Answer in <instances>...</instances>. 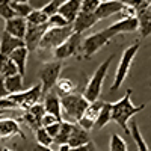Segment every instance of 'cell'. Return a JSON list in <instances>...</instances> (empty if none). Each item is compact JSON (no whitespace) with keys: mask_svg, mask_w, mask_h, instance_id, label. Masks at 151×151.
Listing matches in <instances>:
<instances>
[{"mask_svg":"<svg viewBox=\"0 0 151 151\" xmlns=\"http://www.w3.org/2000/svg\"><path fill=\"white\" fill-rule=\"evenodd\" d=\"M73 151H97V148H95L94 142H92V141H89L88 144H85V145H82V147L73 148Z\"/></svg>","mask_w":151,"mask_h":151,"instance_id":"43","label":"cell"},{"mask_svg":"<svg viewBox=\"0 0 151 151\" xmlns=\"http://www.w3.org/2000/svg\"><path fill=\"white\" fill-rule=\"evenodd\" d=\"M0 151H11V150H8V148H0Z\"/></svg>","mask_w":151,"mask_h":151,"instance_id":"52","label":"cell"},{"mask_svg":"<svg viewBox=\"0 0 151 151\" xmlns=\"http://www.w3.org/2000/svg\"><path fill=\"white\" fill-rule=\"evenodd\" d=\"M55 122H62V121H59L56 116H53V115H50V113H45L44 115V118L41 119V127H48V125H52V124H55Z\"/></svg>","mask_w":151,"mask_h":151,"instance_id":"40","label":"cell"},{"mask_svg":"<svg viewBox=\"0 0 151 151\" xmlns=\"http://www.w3.org/2000/svg\"><path fill=\"white\" fill-rule=\"evenodd\" d=\"M82 2L83 0H68V2L59 6V14L73 24L82 11Z\"/></svg>","mask_w":151,"mask_h":151,"instance_id":"16","label":"cell"},{"mask_svg":"<svg viewBox=\"0 0 151 151\" xmlns=\"http://www.w3.org/2000/svg\"><path fill=\"white\" fill-rule=\"evenodd\" d=\"M73 125H74V122L62 121V124H60V132H59V134L55 137V144H56V145L60 147V145L68 144L70 134H71V132H73Z\"/></svg>","mask_w":151,"mask_h":151,"instance_id":"25","label":"cell"},{"mask_svg":"<svg viewBox=\"0 0 151 151\" xmlns=\"http://www.w3.org/2000/svg\"><path fill=\"white\" fill-rule=\"evenodd\" d=\"M110 32L113 33V36H116L119 33H132L139 30V20L136 18H127V20H118L113 24L109 26Z\"/></svg>","mask_w":151,"mask_h":151,"instance_id":"15","label":"cell"},{"mask_svg":"<svg viewBox=\"0 0 151 151\" xmlns=\"http://www.w3.org/2000/svg\"><path fill=\"white\" fill-rule=\"evenodd\" d=\"M53 2H55L58 6H60V5H64L65 2H68V0H53Z\"/></svg>","mask_w":151,"mask_h":151,"instance_id":"48","label":"cell"},{"mask_svg":"<svg viewBox=\"0 0 151 151\" xmlns=\"http://www.w3.org/2000/svg\"><path fill=\"white\" fill-rule=\"evenodd\" d=\"M44 107L45 112L50 113V115L56 116L59 121H64L62 119V104H60V97L59 94L53 89L50 91L48 94L44 95Z\"/></svg>","mask_w":151,"mask_h":151,"instance_id":"13","label":"cell"},{"mask_svg":"<svg viewBox=\"0 0 151 151\" xmlns=\"http://www.w3.org/2000/svg\"><path fill=\"white\" fill-rule=\"evenodd\" d=\"M112 112H113L112 103L104 101V106H103L101 112H100V115H98V118H97V121H95V127H94V129L100 130V129H103L106 124H109V122L112 121Z\"/></svg>","mask_w":151,"mask_h":151,"instance_id":"23","label":"cell"},{"mask_svg":"<svg viewBox=\"0 0 151 151\" xmlns=\"http://www.w3.org/2000/svg\"><path fill=\"white\" fill-rule=\"evenodd\" d=\"M103 106H104V101H101V100H97V101L89 103L88 109L85 110V115H83V116L89 118V119H92V121H97V118H98V115H100V112H101Z\"/></svg>","mask_w":151,"mask_h":151,"instance_id":"30","label":"cell"},{"mask_svg":"<svg viewBox=\"0 0 151 151\" xmlns=\"http://www.w3.org/2000/svg\"><path fill=\"white\" fill-rule=\"evenodd\" d=\"M74 33L73 24L67 27H48L47 32L44 33L41 44L38 47V50H42V52H47V50H55L64 44L68 38Z\"/></svg>","mask_w":151,"mask_h":151,"instance_id":"5","label":"cell"},{"mask_svg":"<svg viewBox=\"0 0 151 151\" xmlns=\"http://www.w3.org/2000/svg\"><path fill=\"white\" fill-rule=\"evenodd\" d=\"M118 2H121L122 5H133L134 0H118Z\"/></svg>","mask_w":151,"mask_h":151,"instance_id":"47","label":"cell"},{"mask_svg":"<svg viewBox=\"0 0 151 151\" xmlns=\"http://www.w3.org/2000/svg\"><path fill=\"white\" fill-rule=\"evenodd\" d=\"M8 110H3V109H0V118H2L3 115H5V113H6Z\"/></svg>","mask_w":151,"mask_h":151,"instance_id":"50","label":"cell"},{"mask_svg":"<svg viewBox=\"0 0 151 151\" xmlns=\"http://www.w3.org/2000/svg\"><path fill=\"white\" fill-rule=\"evenodd\" d=\"M41 9L48 15V18H50V17H53V15H56L58 12H59V6L53 2V0H52V2H48V3H47L44 8H41Z\"/></svg>","mask_w":151,"mask_h":151,"instance_id":"38","label":"cell"},{"mask_svg":"<svg viewBox=\"0 0 151 151\" xmlns=\"http://www.w3.org/2000/svg\"><path fill=\"white\" fill-rule=\"evenodd\" d=\"M139 47H141V42L139 41H134L132 45H129L127 48L122 52V56L119 59V64H118V68H116V73H115V79H113V83H112V91H116L118 88L122 85V82L125 80L127 74L130 71V67L133 64V60L139 52Z\"/></svg>","mask_w":151,"mask_h":151,"instance_id":"4","label":"cell"},{"mask_svg":"<svg viewBox=\"0 0 151 151\" xmlns=\"http://www.w3.org/2000/svg\"><path fill=\"white\" fill-rule=\"evenodd\" d=\"M20 74L15 64L9 59V56L0 55V76L2 77H11V76Z\"/></svg>","mask_w":151,"mask_h":151,"instance_id":"22","label":"cell"},{"mask_svg":"<svg viewBox=\"0 0 151 151\" xmlns=\"http://www.w3.org/2000/svg\"><path fill=\"white\" fill-rule=\"evenodd\" d=\"M124 5L121 2H118V0H113V2H104L98 6L95 15L98 20H103V18H107L113 14H119V12L122 11Z\"/></svg>","mask_w":151,"mask_h":151,"instance_id":"19","label":"cell"},{"mask_svg":"<svg viewBox=\"0 0 151 151\" xmlns=\"http://www.w3.org/2000/svg\"><path fill=\"white\" fill-rule=\"evenodd\" d=\"M100 20L97 18L95 14H86V12H80L76 18V21L73 23V29L76 33H83L85 30L91 29L94 24H97Z\"/></svg>","mask_w":151,"mask_h":151,"instance_id":"17","label":"cell"},{"mask_svg":"<svg viewBox=\"0 0 151 151\" xmlns=\"http://www.w3.org/2000/svg\"><path fill=\"white\" fill-rule=\"evenodd\" d=\"M30 151H53V150H52V148H48V147H42V145H38V144H36Z\"/></svg>","mask_w":151,"mask_h":151,"instance_id":"45","label":"cell"},{"mask_svg":"<svg viewBox=\"0 0 151 151\" xmlns=\"http://www.w3.org/2000/svg\"><path fill=\"white\" fill-rule=\"evenodd\" d=\"M55 88H56V92L60 97L74 94V91H76V85L73 83L71 79H67V77H59V80H58V83H56Z\"/></svg>","mask_w":151,"mask_h":151,"instance_id":"26","label":"cell"},{"mask_svg":"<svg viewBox=\"0 0 151 151\" xmlns=\"http://www.w3.org/2000/svg\"><path fill=\"white\" fill-rule=\"evenodd\" d=\"M145 2H147V3H148V5L151 6V0H145Z\"/></svg>","mask_w":151,"mask_h":151,"instance_id":"53","label":"cell"},{"mask_svg":"<svg viewBox=\"0 0 151 151\" xmlns=\"http://www.w3.org/2000/svg\"><path fill=\"white\" fill-rule=\"evenodd\" d=\"M150 8H151V6H150Z\"/></svg>","mask_w":151,"mask_h":151,"instance_id":"54","label":"cell"},{"mask_svg":"<svg viewBox=\"0 0 151 151\" xmlns=\"http://www.w3.org/2000/svg\"><path fill=\"white\" fill-rule=\"evenodd\" d=\"M100 5H101V2H100V0H83V2H82V11H80V12H86V14H95Z\"/></svg>","mask_w":151,"mask_h":151,"instance_id":"34","label":"cell"},{"mask_svg":"<svg viewBox=\"0 0 151 151\" xmlns=\"http://www.w3.org/2000/svg\"><path fill=\"white\" fill-rule=\"evenodd\" d=\"M9 92L6 89V86H5V77H2L0 76V98H3V97H8Z\"/></svg>","mask_w":151,"mask_h":151,"instance_id":"44","label":"cell"},{"mask_svg":"<svg viewBox=\"0 0 151 151\" xmlns=\"http://www.w3.org/2000/svg\"><path fill=\"white\" fill-rule=\"evenodd\" d=\"M27 112H30L32 113V115L38 119V121H40L41 122V119L44 118V115H45V107H44V103H38V104H35L32 109H29Z\"/></svg>","mask_w":151,"mask_h":151,"instance_id":"37","label":"cell"},{"mask_svg":"<svg viewBox=\"0 0 151 151\" xmlns=\"http://www.w3.org/2000/svg\"><path fill=\"white\" fill-rule=\"evenodd\" d=\"M50 26L48 24H42V26H35V24H29L27 23V32L26 36H24V44L29 48V52H33V50H38L41 44V40L44 33L47 32Z\"/></svg>","mask_w":151,"mask_h":151,"instance_id":"10","label":"cell"},{"mask_svg":"<svg viewBox=\"0 0 151 151\" xmlns=\"http://www.w3.org/2000/svg\"><path fill=\"white\" fill-rule=\"evenodd\" d=\"M14 136H20L21 139L26 141V134L20 129V124L17 119L0 118V139L5 141V139H9V137H14Z\"/></svg>","mask_w":151,"mask_h":151,"instance_id":"11","label":"cell"},{"mask_svg":"<svg viewBox=\"0 0 151 151\" xmlns=\"http://www.w3.org/2000/svg\"><path fill=\"white\" fill-rule=\"evenodd\" d=\"M113 58H115V56L110 55V56L103 62V64H100V65L97 67V70L94 71L92 77L89 79V82H88V85H86V88H85L83 95L86 97V100H88L89 103L97 101L98 97H100V94H101L103 82H104V79H106V74H107L109 65H110V62L113 60Z\"/></svg>","mask_w":151,"mask_h":151,"instance_id":"3","label":"cell"},{"mask_svg":"<svg viewBox=\"0 0 151 151\" xmlns=\"http://www.w3.org/2000/svg\"><path fill=\"white\" fill-rule=\"evenodd\" d=\"M0 109H3V110H14V109H17V106H15V103L12 101V100L9 98V95H8V97L0 98Z\"/></svg>","mask_w":151,"mask_h":151,"instance_id":"39","label":"cell"},{"mask_svg":"<svg viewBox=\"0 0 151 151\" xmlns=\"http://www.w3.org/2000/svg\"><path fill=\"white\" fill-rule=\"evenodd\" d=\"M82 129H85L86 132H89L91 129H94L95 127V121H92V119H89V118H86V116H82V119L77 122Z\"/></svg>","mask_w":151,"mask_h":151,"instance_id":"41","label":"cell"},{"mask_svg":"<svg viewBox=\"0 0 151 151\" xmlns=\"http://www.w3.org/2000/svg\"><path fill=\"white\" fill-rule=\"evenodd\" d=\"M89 142V136H88V132L85 129H82L77 122H74L73 125V132L70 134V141H68V145L71 148H77V147H82L85 144Z\"/></svg>","mask_w":151,"mask_h":151,"instance_id":"20","label":"cell"},{"mask_svg":"<svg viewBox=\"0 0 151 151\" xmlns=\"http://www.w3.org/2000/svg\"><path fill=\"white\" fill-rule=\"evenodd\" d=\"M59 151H73V148L68 144H65V145H60L59 147Z\"/></svg>","mask_w":151,"mask_h":151,"instance_id":"46","label":"cell"},{"mask_svg":"<svg viewBox=\"0 0 151 151\" xmlns=\"http://www.w3.org/2000/svg\"><path fill=\"white\" fill-rule=\"evenodd\" d=\"M5 32H8L9 35L20 38V40L24 41V36H26L27 32V21L26 18H21V17H14L8 21H5Z\"/></svg>","mask_w":151,"mask_h":151,"instance_id":"12","label":"cell"},{"mask_svg":"<svg viewBox=\"0 0 151 151\" xmlns=\"http://www.w3.org/2000/svg\"><path fill=\"white\" fill-rule=\"evenodd\" d=\"M48 26H50V27H67V26H71V23H70L67 18H64V17H62L59 12H58L56 15L50 17Z\"/></svg>","mask_w":151,"mask_h":151,"instance_id":"33","label":"cell"},{"mask_svg":"<svg viewBox=\"0 0 151 151\" xmlns=\"http://www.w3.org/2000/svg\"><path fill=\"white\" fill-rule=\"evenodd\" d=\"M137 11L132 5H124L122 11L119 12V20H127V18H136Z\"/></svg>","mask_w":151,"mask_h":151,"instance_id":"36","label":"cell"},{"mask_svg":"<svg viewBox=\"0 0 151 151\" xmlns=\"http://www.w3.org/2000/svg\"><path fill=\"white\" fill-rule=\"evenodd\" d=\"M29 48L26 45H23L20 48H17L15 52H12L9 55V59L15 64V67L18 68V73L24 77V74H26V62H27V56H29Z\"/></svg>","mask_w":151,"mask_h":151,"instance_id":"18","label":"cell"},{"mask_svg":"<svg viewBox=\"0 0 151 151\" xmlns=\"http://www.w3.org/2000/svg\"><path fill=\"white\" fill-rule=\"evenodd\" d=\"M109 151H127V142H125L124 137H121L119 134L113 133L110 136Z\"/></svg>","mask_w":151,"mask_h":151,"instance_id":"32","label":"cell"},{"mask_svg":"<svg viewBox=\"0 0 151 151\" xmlns=\"http://www.w3.org/2000/svg\"><path fill=\"white\" fill-rule=\"evenodd\" d=\"M0 17H2L5 21L15 17V12H14V9H12V6H11V0L9 2H5V3H0Z\"/></svg>","mask_w":151,"mask_h":151,"instance_id":"35","label":"cell"},{"mask_svg":"<svg viewBox=\"0 0 151 151\" xmlns=\"http://www.w3.org/2000/svg\"><path fill=\"white\" fill-rule=\"evenodd\" d=\"M12 2H18V3H29V0H12Z\"/></svg>","mask_w":151,"mask_h":151,"instance_id":"49","label":"cell"},{"mask_svg":"<svg viewBox=\"0 0 151 151\" xmlns=\"http://www.w3.org/2000/svg\"><path fill=\"white\" fill-rule=\"evenodd\" d=\"M5 86L9 94L23 92V76L15 74V76H11V77H5Z\"/></svg>","mask_w":151,"mask_h":151,"instance_id":"24","label":"cell"},{"mask_svg":"<svg viewBox=\"0 0 151 151\" xmlns=\"http://www.w3.org/2000/svg\"><path fill=\"white\" fill-rule=\"evenodd\" d=\"M62 60H52V62H45V64L40 68V80L42 85V97L48 94L50 91H53V88L56 86L59 77H60V71H62Z\"/></svg>","mask_w":151,"mask_h":151,"instance_id":"6","label":"cell"},{"mask_svg":"<svg viewBox=\"0 0 151 151\" xmlns=\"http://www.w3.org/2000/svg\"><path fill=\"white\" fill-rule=\"evenodd\" d=\"M26 45L23 40L20 38H15L9 35L8 32H2V36H0V55H5V56H9L12 52H15L17 48Z\"/></svg>","mask_w":151,"mask_h":151,"instance_id":"14","label":"cell"},{"mask_svg":"<svg viewBox=\"0 0 151 151\" xmlns=\"http://www.w3.org/2000/svg\"><path fill=\"white\" fill-rule=\"evenodd\" d=\"M137 20H139V32L141 36L147 38L151 35V8H147L141 12H137Z\"/></svg>","mask_w":151,"mask_h":151,"instance_id":"21","label":"cell"},{"mask_svg":"<svg viewBox=\"0 0 151 151\" xmlns=\"http://www.w3.org/2000/svg\"><path fill=\"white\" fill-rule=\"evenodd\" d=\"M60 124H62V122H55V124H52V125H48V127H45L47 133L52 136L53 139H55V137L59 134V132H60Z\"/></svg>","mask_w":151,"mask_h":151,"instance_id":"42","label":"cell"},{"mask_svg":"<svg viewBox=\"0 0 151 151\" xmlns=\"http://www.w3.org/2000/svg\"><path fill=\"white\" fill-rule=\"evenodd\" d=\"M130 132H132V136H133V141L137 147V151H150L147 144H145V139L141 134V130H139V127H137L136 121H130Z\"/></svg>","mask_w":151,"mask_h":151,"instance_id":"27","label":"cell"},{"mask_svg":"<svg viewBox=\"0 0 151 151\" xmlns=\"http://www.w3.org/2000/svg\"><path fill=\"white\" fill-rule=\"evenodd\" d=\"M112 38H113V33L110 32L109 27L86 36L83 40V56L85 58H92L98 50H101L112 40Z\"/></svg>","mask_w":151,"mask_h":151,"instance_id":"8","label":"cell"},{"mask_svg":"<svg viewBox=\"0 0 151 151\" xmlns=\"http://www.w3.org/2000/svg\"><path fill=\"white\" fill-rule=\"evenodd\" d=\"M48 15L45 14V12L42 9H33L29 17L26 18V21L29 24H35V26H42V24H48Z\"/></svg>","mask_w":151,"mask_h":151,"instance_id":"28","label":"cell"},{"mask_svg":"<svg viewBox=\"0 0 151 151\" xmlns=\"http://www.w3.org/2000/svg\"><path fill=\"white\" fill-rule=\"evenodd\" d=\"M62 113L70 119V122H79L85 115V110L89 106V101L86 100L83 94H70L65 97H60Z\"/></svg>","mask_w":151,"mask_h":151,"instance_id":"2","label":"cell"},{"mask_svg":"<svg viewBox=\"0 0 151 151\" xmlns=\"http://www.w3.org/2000/svg\"><path fill=\"white\" fill-rule=\"evenodd\" d=\"M113 106V112H112V121L115 122L116 125L122 129V132L125 134H132L130 132V127H129V122L130 119L145 109V104H141V106H134L132 103V89H127L125 94L122 95L121 100L112 103Z\"/></svg>","mask_w":151,"mask_h":151,"instance_id":"1","label":"cell"},{"mask_svg":"<svg viewBox=\"0 0 151 151\" xmlns=\"http://www.w3.org/2000/svg\"><path fill=\"white\" fill-rule=\"evenodd\" d=\"M35 139H36V144H38V145L48 147V148L55 144V139L47 133V130H45L44 127H40V129L35 132Z\"/></svg>","mask_w":151,"mask_h":151,"instance_id":"29","label":"cell"},{"mask_svg":"<svg viewBox=\"0 0 151 151\" xmlns=\"http://www.w3.org/2000/svg\"><path fill=\"white\" fill-rule=\"evenodd\" d=\"M101 3H104V2H113V0H100Z\"/></svg>","mask_w":151,"mask_h":151,"instance_id":"51","label":"cell"},{"mask_svg":"<svg viewBox=\"0 0 151 151\" xmlns=\"http://www.w3.org/2000/svg\"><path fill=\"white\" fill-rule=\"evenodd\" d=\"M42 97V85H33L27 91H23L20 94H9V98L15 103L17 109H23L27 112L35 104L40 103V98Z\"/></svg>","mask_w":151,"mask_h":151,"instance_id":"7","label":"cell"},{"mask_svg":"<svg viewBox=\"0 0 151 151\" xmlns=\"http://www.w3.org/2000/svg\"><path fill=\"white\" fill-rule=\"evenodd\" d=\"M11 6L15 12V17H21V18H27L29 14L33 11V8L29 3H18V2H12L11 0Z\"/></svg>","mask_w":151,"mask_h":151,"instance_id":"31","label":"cell"},{"mask_svg":"<svg viewBox=\"0 0 151 151\" xmlns=\"http://www.w3.org/2000/svg\"><path fill=\"white\" fill-rule=\"evenodd\" d=\"M83 40H85V38L82 36V33H76V32H74L64 44L59 45L55 52H53L55 59H58V60H65V59H68V58L77 56L80 50L83 52Z\"/></svg>","mask_w":151,"mask_h":151,"instance_id":"9","label":"cell"}]
</instances>
